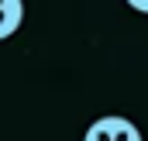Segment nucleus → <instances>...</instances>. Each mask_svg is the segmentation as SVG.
I'll return each instance as SVG.
<instances>
[{
  "mask_svg": "<svg viewBox=\"0 0 148 141\" xmlns=\"http://www.w3.org/2000/svg\"><path fill=\"white\" fill-rule=\"evenodd\" d=\"M127 7L138 10V14H148V0H127Z\"/></svg>",
  "mask_w": 148,
  "mask_h": 141,
  "instance_id": "3",
  "label": "nucleus"
},
{
  "mask_svg": "<svg viewBox=\"0 0 148 141\" xmlns=\"http://www.w3.org/2000/svg\"><path fill=\"white\" fill-rule=\"evenodd\" d=\"M24 24V0H0V41L17 35Z\"/></svg>",
  "mask_w": 148,
  "mask_h": 141,
  "instance_id": "2",
  "label": "nucleus"
},
{
  "mask_svg": "<svg viewBox=\"0 0 148 141\" xmlns=\"http://www.w3.org/2000/svg\"><path fill=\"white\" fill-rule=\"evenodd\" d=\"M83 141H145V138H141V131H138V124L131 117L107 114V117H97L86 127Z\"/></svg>",
  "mask_w": 148,
  "mask_h": 141,
  "instance_id": "1",
  "label": "nucleus"
}]
</instances>
